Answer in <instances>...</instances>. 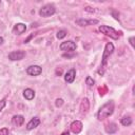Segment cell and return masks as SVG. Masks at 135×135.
Returning <instances> with one entry per match:
<instances>
[{
    "label": "cell",
    "instance_id": "cell-20",
    "mask_svg": "<svg viewBox=\"0 0 135 135\" xmlns=\"http://www.w3.org/2000/svg\"><path fill=\"white\" fill-rule=\"evenodd\" d=\"M9 134V131L7 128H2L0 129V135H8Z\"/></svg>",
    "mask_w": 135,
    "mask_h": 135
},
{
    "label": "cell",
    "instance_id": "cell-17",
    "mask_svg": "<svg viewBox=\"0 0 135 135\" xmlns=\"http://www.w3.org/2000/svg\"><path fill=\"white\" fill-rule=\"evenodd\" d=\"M120 123H121L122 126H124V127H129V126L132 123V119H131V117H129V116H124V117H122V118L120 119Z\"/></svg>",
    "mask_w": 135,
    "mask_h": 135
},
{
    "label": "cell",
    "instance_id": "cell-21",
    "mask_svg": "<svg viewBox=\"0 0 135 135\" xmlns=\"http://www.w3.org/2000/svg\"><path fill=\"white\" fill-rule=\"evenodd\" d=\"M6 105V100L5 99H2V100H0V112L4 109V107Z\"/></svg>",
    "mask_w": 135,
    "mask_h": 135
},
{
    "label": "cell",
    "instance_id": "cell-12",
    "mask_svg": "<svg viewBox=\"0 0 135 135\" xmlns=\"http://www.w3.org/2000/svg\"><path fill=\"white\" fill-rule=\"evenodd\" d=\"M24 123V117L22 115H15L12 118V124L15 127H20Z\"/></svg>",
    "mask_w": 135,
    "mask_h": 135
},
{
    "label": "cell",
    "instance_id": "cell-22",
    "mask_svg": "<svg viewBox=\"0 0 135 135\" xmlns=\"http://www.w3.org/2000/svg\"><path fill=\"white\" fill-rule=\"evenodd\" d=\"M111 13H112V15L114 16V18H115V19H117V20L119 19V14H118L115 9H112V12H111Z\"/></svg>",
    "mask_w": 135,
    "mask_h": 135
},
{
    "label": "cell",
    "instance_id": "cell-19",
    "mask_svg": "<svg viewBox=\"0 0 135 135\" xmlns=\"http://www.w3.org/2000/svg\"><path fill=\"white\" fill-rule=\"evenodd\" d=\"M57 38L58 39H62V38H64L65 36H66V31H64V30H61V31H59L58 33H57Z\"/></svg>",
    "mask_w": 135,
    "mask_h": 135
},
{
    "label": "cell",
    "instance_id": "cell-25",
    "mask_svg": "<svg viewBox=\"0 0 135 135\" xmlns=\"http://www.w3.org/2000/svg\"><path fill=\"white\" fill-rule=\"evenodd\" d=\"M129 41H130V43H131L132 47H135V44H134V37H131V38L129 39Z\"/></svg>",
    "mask_w": 135,
    "mask_h": 135
},
{
    "label": "cell",
    "instance_id": "cell-24",
    "mask_svg": "<svg viewBox=\"0 0 135 135\" xmlns=\"http://www.w3.org/2000/svg\"><path fill=\"white\" fill-rule=\"evenodd\" d=\"M62 101H63V100H62L61 98H60V99H57V100H56V107L61 105V104H62Z\"/></svg>",
    "mask_w": 135,
    "mask_h": 135
},
{
    "label": "cell",
    "instance_id": "cell-6",
    "mask_svg": "<svg viewBox=\"0 0 135 135\" xmlns=\"http://www.w3.org/2000/svg\"><path fill=\"white\" fill-rule=\"evenodd\" d=\"M24 56H25L24 51H14L8 54V59L12 61H19V60H22Z\"/></svg>",
    "mask_w": 135,
    "mask_h": 135
},
{
    "label": "cell",
    "instance_id": "cell-11",
    "mask_svg": "<svg viewBox=\"0 0 135 135\" xmlns=\"http://www.w3.org/2000/svg\"><path fill=\"white\" fill-rule=\"evenodd\" d=\"M71 130L73 133L75 134H79L82 130V123L79 121V120H74L72 123H71Z\"/></svg>",
    "mask_w": 135,
    "mask_h": 135
},
{
    "label": "cell",
    "instance_id": "cell-10",
    "mask_svg": "<svg viewBox=\"0 0 135 135\" xmlns=\"http://www.w3.org/2000/svg\"><path fill=\"white\" fill-rule=\"evenodd\" d=\"M26 31V25L24 23H17L13 27V34L15 35H21Z\"/></svg>",
    "mask_w": 135,
    "mask_h": 135
},
{
    "label": "cell",
    "instance_id": "cell-26",
    "mask_svg": "<svg viewBox=\"0 0 135 135\" xmlns=\"http://www.w3.org/2000/svg\"><path fill=\"white\" fill-rule=\"evenodd\" d=\"M61 135H70V132L69 131H64V132L61 133Z\"/></svg>",
    "mask_w": 135,
    "mask_h": 135
},
{
    "label": "cell",
    "instance_id": "cell-5",
    "mask_svg": "<svg viewBox=\"0 0 135 135\" xmlns=\"http://www.w3.org/2000/svg\"><path fill=\"white\" fill-rule=\"evenodd\" d=\"M59 49L63 52H74L76 50V43L73 40H68V41L61 42L59 45Z\"/></svg>",
    "mask_w": 135,
    "mask_h": 135
},
{
    "label": "cell",
    "instance_id": "cell-8",
    "mask_svg": "<svg viewBox=\"0 0 135 135\" xmlns=\"http://www.w3.org/2000/svg\"><path fill=\"white\" fill-rule=\"evenodd\" d=\"M26 73L30 76H39L42 73V68H40L39 65H30L26 69Z\"/></svg>",
    "mask_w": 135,
    "mask_h": 135
},
{
    "label": "cell",
    "instance_id": "cell-23",
    "mask_svg": "<svg viewBox=\"0 0 135 135\" xmlns=\"http://www.w3.org/2000/svg\"><path fill=\"white\" fill-rule=\"evenodd\" d=\"M84 9H85L86 12H89V13H94V12H95V9H94V8H92V7H90V6H86Z\"/></svg>",
    "mask_w": 135,
    "mask_h": 135
},
{
    "label": "cell",
    "instance_id": "cell-13",
    "mask_svg": "<svg viewBox=\"0 0 135 135\" xmlns=\"http://www.w3.org/2000/svg\"><path fill=\"white\" fill-rule=\"evenodd\" d=\"M40 124V119L38 117H33L26 124V129L27 130H33L35 128H37Z\"/></svg>",
    "mask_w": 135,
    "mask_h": 135
},
{
    "label": "cell",
    "instance_id": "cell-16",
    "mask_svg": "<svg viewBox=\"0 0 135 135\" xmlns=\"http://www.w3.org/2000/svg\"><path fill=\"white\" fill-rule=\"evenodd\" d=\"M117 130H118V127H117V124L114 123V122H111V123H109V124L105 127V132H107L108 134H114V133L117 132Z\"/></svg>",
    "mask_w": 135,
    "mask_h": 135
},
{
    "label": "cell",
    "instance_id": "cell-18",
    "mask_svg": "<svg viewBox=\"0 0 135 135\" xmlns=\"http://www.w3.org/2000/svg\"><path fill=\"white\" fill-rule=\"evenodd\" d=\"M85 83H86V85H88L89 89H93V86H94V84H95V81H94V79H93L91 76H88V77L85 78Z\"/></svg>",
    "mask_w": 135,
    "mask_h": 135
},
{
    "label": "cell",
    "instance_id": "cell-7",
    "mask_svg": "<svg viewBox=\"0 0 135 135\" xmlns=\"http://www.w3.org/2000/svg\"><path fill=\"white\" fill-rule=\"evenodd\" d=\"M99 21L97 19H77L76 20V24L79 26H88V25H93V24H97Z\"/></svg>",
    "mask_w": 135,
    "mask_h": 135
},
{
    "label": "cell",
    "instance_id": "cell-4",
    "mask_svg": "<svg viewBox=\"0 0 135 135\" xmlns=\"http://www.w3.org/2000/svg\"><path fill=\"white\" fill-rule=\"evenodd\" d=\"M56 13V8L53 4H45L43 5L40 11H39V15L41 17H44V18H47V17H51L53 16L54 14Z\"/></svg>",
    "mask_w": 135,
    "mask_h": 135
},
{
    "label": "cell",
    "instance_id": "cell-3",
    "mask_svg": "<svg viewBox=\"0 0 135 135\" xmlns=\"http://www.w3.org/2000/svg\"><path fill=\"white\" fill-rule=\"evenodd\" d=\"M99 32L102 33V34H104L105 36L112 38V39H115V40L119 38L118 32L115 31L113 27H110V26H108V25H100V26H99Z\"/></svg>",
    "mask_w": 135,
    "mask_h": 135
},
{
    "label": "cell",
    "instance_id": "cell-9",
    "mask_svg": "<svg viewBox=\"0 0 135 135\" xmlns=\"http://www.w3.org/2000/svg\"><path fill=\"white\" fill-rule=\"evenodd\" d=\"M75 77H76V70L75 69H71L69 70L65 75H64V81L68 82V83H73L74 80H75Z\"/></svg>",
    "mask_w": 135,
    "mask_h": 135
},
{
    "label": "cell",
    "instance_id": "cell-15",
    "mask_svg": "<svg viewBox=\"0 0 135 135\" xmlns=\"http://www.w3.org/2000/svg\"><path fill=\"white\" fill-rule=\"evenodd\" d=\"M90 109V103H89V100L88 98H83L82 101H81V104H80V112L83 114V113H86Z\"/></svg>",
    "mask_w": 135,
    "mask_h": 135
},
{
    "label": "cell",
    "instance_id": "cell-2",
    "mask_svg": "<svg viewBox=\"0 0 135 135\" xmlns=\"http://www.w3.org/2000/svg\"><path fill=\"white\" fill-rule=\"evenodd\" d=\"M114 52V44L112 42H108L105 44V47H104V51L102 53V60H101V64H100V70H98V74L99 75H102L104 73V69H105V65H107V61L109 59V57L112 55V53Z\"/></svg>",
    "mask_w": 135,
    "mask_h": 135
},
{
    "label": "cell",
    "instance_id": "cell-27",
    "mask_svg": "<svg viewBox=\"0 0 135 135\" xmlns=\"http://www.w3.org/2000/svg\"><path fill=\"white\" fill-rule=\"evenodd\" d=\"M3 42H4V39H3V38H2L1 36H0V44H2Z\"/></svg>",
    "mask_w": 135,
    "mask_h": 135
},
{
    "label": "cell",
    "instance_id": "cell-14",
    "mask_svg": "<svg viewBox=\"0 0 135 135\" xmlns=\"http://www.w3.org/2000/svg\"><path fill=\"white\" fill-rule=\"evenodd\" d=\"M23 97H24L26 100H33L34 97H35V92H34V90H32V89H30V88L25 89V90L23 91Z\"/></svg>",
    "mask_w": 135,
    "mask_h": 135
},
{
    "label": "cell",
    "instance_id": "cell-1",
    "mask_svg": "<svg viewBox=\"0 0 135 135\" xmlns=\"http://www.w3.org/2000/svg\"><path fill=\"white\" fill-rule=\"evenodd\" d=\"M113 112H114V101L110 100V101L105 102L102 107H100V109L97 112V119L104 120L105 118L111 116L113 114Z\"/></svg>",
    "mask_w": 135,
    "mask_h": 135
}]
</instances>
